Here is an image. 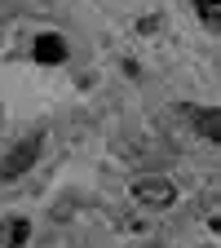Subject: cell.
<instances>
[{
	"label": "cell",
	"mask_w": 221,
	"mask_h": 248,
	"mask_svg": "<svg viewBox=\"0 0 221 248\" xmlns=\"http://www.w3.org/2000/svg\"><path fill=\"white\" fill-rule=\"evenodd\" d=\"M173 182H164V177H142L137 186H133V200L137 204H146V208H168L173 204Z\"/></svg>",
	"instance_id": "cell-2"
},
{
	"label": "cell",
	"mask_w": 221,
	"mask_h": 248,
	"mask_svg": "<svg viewBox=\"0 0 221 248\" xmlns=\"http://www.w3.org/2000/svg\"><path fill=\"white\" fill-rule=\"evenodd\" d=\"M186 115H191V120H199V133H204V138L221 142V111H199V107H186Z\"/></svg>",
	"instance_id": "cell-5"
},
{
	"label": "cell",
	"mask_w": 221,
	"mask_h": 248,
	"mask_svg": "<svg viewBox=\"0 0 221 248\" xmlns=\"http://www.w3.org/2000/svg\"><path fill=\"white\" fill-rule=\"evenodd\" d=\"M27 239H31V222L27 217H5V222H0V248H18Z\"/></svg>",
	"instance_id": "cell-4"
},
{
	"label": "cell",
	"mask_w": 221,
	"mask_h": 248,
	"mask_svg": "<svg viewBox=\"0 0 221 248\" xmlns=\"http://www.w3.org/2000/svg\"><path fill=\"white\" fill-rule=\"evenodd\" d=\"M31 53H36V62H49V67H58L62 58H67V40L62 36H36V45H31Z\"/></svg>",
	"instance_id": "cell-3"
},
{
	"label": "cell",
	"mask_w": 221,
	"mask_h": 248,
	"mask_svg": "<svg viewBox=\"0 0 221 248\" xmlns=\"http://www.w3.org/2000/svg\"><path fill=\"white\" fill-rule=\"evenodd\" d=\"M40 146H44V133H27L14 151H9V160L0 164V177L5 182H14V177H22L31 164H36V155H40Z\"/></svg>",
	"instance_id": "cell-1"
},
{
	"label": "cell",
	"mask_w": 221,
	"mask_h": 248,
	"mask_svg": "<svg viewBox=\"0 0 221 248\" xmlns=\"http://www.w3.org/2000/svg\"><path fill=\"white\" fill-rule=\"evenodd\" d=\"M195 9H199V18H204V27H208V31H217V27H221V0H195Z\"/></svg>",
	"instance_id": "cell-6"
}]
</instances>
